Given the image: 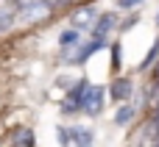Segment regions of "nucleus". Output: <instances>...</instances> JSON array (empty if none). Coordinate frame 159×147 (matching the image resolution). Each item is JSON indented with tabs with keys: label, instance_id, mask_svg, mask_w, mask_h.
<instances>
[{
	"label": "nucleus",
	"instance_id": "obj_18",
	"mask_svg": "<svg viewBox=\"0 0 159 147\" xmlns=\"http://www.w3.org/2000/svg\"><path fill=\"white\" fill-rule=\"evenodd\" d=\"M157 25H159V14H157Z\"/></svg>",
	"mask_w": 159,
	"mask_h": 147
},
{
	"label": "nucleus",
	"instance_id": "obj_5",
	"mask_svg": "<svg viewBox=\"0 0 159 147\" xmlns=\"http://www.w3.org/2000/svg\"><path fill=\"white\" fill-rule=\"evenodd\" d=\"M103 47H106V42H101V39H92L89 44L78 47V53H75V56H73L70 61H73V64H84V61H87V58H89L92 53H98V50H103Z\"/></svg>",
	"mask_w": 159,
	"mask_h": 147
},
{
	"label": "nucleus",
	"instance_id": "obj_3",
	"mask_svg": "<svg viewBox=\"0 0 159 147\" xmlns=\"http://www.w3.org/2000/svg\"><path fill=\"white\" fill-rule=\"evenodd\" d=\"M131 92H134L131 78H115V81L109 83V97H112V103H126V100L131 97Z\"/></svg>",
	"mask_w": 159,
	"mask_h": 147
},
{
	"label": "nucleus",
	"instance_id": "obj_15",
	"mask_svg": "<svg viewBox=\"0 0 159 147\" xmlns=\"http://www.w3.org/2000/svg\"><path fill=\"white\" fill-rule=\"evenodd\" d=\"M143 0H117V6L120 8H134V6H140Z\"/></svg>",
	"mask_w": 159,
	"mask_h": 147
},
{
	"label": "nucleus",
	"instance_id": "obj_2",
	"mask_svg": "<svg viewBox=\"0 0 159 147\" xmlns=\"http://www.w3.org/2000/svg\"><path fill=\"white\" fill-rule=\"evenodd\" d=\"M103 94H106L103 86H92V83H89V89H87V94H84V100H81V111H87V114L95 117V114L103 108Z\"/></svg>",
	"mask_w": 159,
	"mask_h": 147
},
{
	"label": "nucleus",
	"instance_id": "obj_9",
	"mask_svg": "<svg viewBox=\"0 0 159 147\" xmlns=\"http://www.w3.org/2000/svg\"><path fill=\"white\" fill-rule=\"evenodd\" d=\"M134 114H137L134 106H120L117 114H115V122H117V125H129V122L134 120Z\"/></svg>",
	"mask_w": 159,
	"mask_h": 147
},
{
	"label": "nucleus",
	"instance_id": "obj_10",
	"mask_svg": "<svg viewBox=\"0 0 159 147\" xmlns=\"http://www.w3.org/2000/svg\"><path fill=\"white\" fill-rule=\"evenodd\" d=\"M78 39H81V33H78L75 28H70V31H64V33L59 36V44H61V47H70V44H75Z\"/></svg>",
	"mask_w": 159,
	"mask_h": 147
},
{
	"label": "nucleus",
	"instance_id": "obj_17",
	"mask_svg": "<svg viewBox=\"0 0 159 147\" xmlns=\"http://www.w3.org/2000/svg\"><path fill=\"white\" fill-rule=\"evenodd\" d=\"M134 22H137V14H134V17H129V19H126V22H123V31H126V28H131V25H134Z\"/></svg>",
	"mask_w": 159,
	"mask_h": 147
},
{
	"label": "nucleus",
	"instance_id": "obj_6",
	"mask_svg": "<svg viewBox=\"0 0 159 147\" xmlns=\"http://www.w3.org/2000/svg\"><path fill=\"white\" fill-rule=\"evenodd\" d=\"M11 147H36V136L31 128H17L11 136Z\"/></svg>",
	"mask_w": 159,
	"mask_h": 147
},
{
	"label": "nucleus",
	"instance_id": "obj_16",
	"mask_svg": "<svg viewBox=\"0 0 159 147\" xmlns=\"http://www.w3.org/2000/svg\"><path fill=\"white\" fill-rule=\"evenodd\" d=\"M36 3H42V0H20V8H28V6H36Z\"/></svg>",
	"mask_w": 159,
	"mask_h": 147
},
{
	"label": "nucleus",
	"instance_id": "obj_4",
	"mask_svg": "<svg viewBox=\"0 0 159 147\" xmlns=\"http://www.w3.org/2000/svg\"><path fill=\"white\" fill-rule=\"evenodd\" d=\"M115 25H117V17H115V14H101V17H98V22L92 25V33H89V36H92V39L106 42V36H109V31H112Z\"/></svg>",
	"mask_w": 159,
	"mask_h": 147
},
{
	"label": "nucleus",
	"instance_id": "obj_13",
	"mask_svg": "<svg viewBox=\"0 0 159 147\" xmlns=\"http://www.w3.org/2000/svg\"><path fill=\"white\" fill-rule=\"evenodd\" d=\"M56 136H59V145H61V147L73 145V133H70V128H56Z\"/></svg>",
	"mask_w": 159,
	"mask_h": 147
},
{
	"label": "nucleus",
	"instance_id": "obj_1",
	"mask_svg": "<svg viewBox=\"0 0 159 147\" xmlns=\"http://www.w3.org/2000/svg\"><path fill=\"white\" fill-rule=\"evenodd\" d=\"M87 89H89V81H87V78H81L78 83H73L70 92H67V100L61 103V111H64V114H75V111H81V100H84Z\"/></svg>",
	"mask_w": 159,
	"mask_h": 147
},
{
	"label": "nucleus",
	"instance_id": "obj_12",
	"mask_svg": "<svg viewBox=\"0 0 159 147\" xmlns=\"http://www.w3.org/2000/svg\"><path fill=\"white\" fill-rule=\"evenodd\" d=\"M157 58H159V39H157V42H154V47L148 50V56H145V61H143L140 67H143V69H148V67H151V64H154Z\"/></svg>",
	"mask_w": 159,
	"mask_h": 147
},
{
	"label": "nucleus",
	"instance_id": "obj_14",
	"mask_svg": "<svg viewBox=\"0 0 159 147\" xmlns=\"http://www.w3.org/2000/svg\"><path fill=\"white\" fill-rule=\"evenodd\" d=\"M112 67H120V44H112Z\"/></svg>",
	"mask_w": 159,
	"mask_h": 147
},
{
	"label": "nucleus",
	"instance_id": "obj_11",
	"mask_svg": "<svg viewBox=\"0 0 159 147\" xmlns=\"http://www.w3.org/2000/svg\"><path fill=\"white\" fill-rule=\"evenodd\" d=\"M11 19H14V11H11V8L0 0V31H6V28L11 25Z\"/></svg>",
	"mask_w": 159,
	"mask_h": 147
},
{
	"label": "nucleus",
	"instance_id": "obj_19",
	"mask_svg": "<svg viewBox=\"0 0 159 147\" xmlns=\"http://www.w3.org/2000/svg\"><path fill=\"white\" fill-rule=\"evenodd\" d=\"M157 147H159V145H157Z\"/></svg>",
	"mask_w": 159,
	"mask_h": 147
},
{
	"label": "nucleus",
	"instance_id": "obj_8",
	"mask_svg": "<svg viewBox=\"0 0 159 147\" xmlns=\"http://www.w3.org/2000/svg\"><path fill=\"white\" fill-rule=\"evenodd\" d=\"M70 133H73V145L75 147H92V131H87L84 125H73Z\"/></svg>",
	"mask_w": 159,
	"mask_h": 147
},
{
	"label": "nucleus",
	"instance_id": "obj_7",
	"mask_svg": "<svg viewBox=\"0 0 159 147\" xmlns=\"http://www.w3.org/2000/svg\"><path fill=\"white\" fill-rule=\"evenodd\" d=\"M98 17H101V14H98L95 8H78V11L73 14V22H75V25H81V28H84V25H87V28H92V25L98 22Z\"/></svg>",
	"mask_w": 159,
	"mask_h": 147
}]
</instances>
